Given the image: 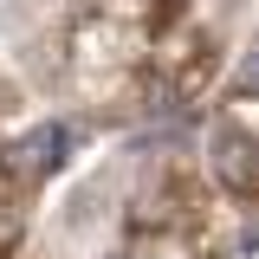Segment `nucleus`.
Returning <instances> with one entry per match:
<instances>
[{"mask_svg": "<svg viewBox=\"0 0 259 259\" xmlns=\"http://www.w3.org/2000/svg\"><path fill=\"white\" fill-rule=\"evenodd\" d=\"M214 175H221V188L233 201H253L259 175H253V143L246 136H221V149H214Z\"/></svg>", "mask_w": 259, "mask_h": 259, "instance_id": "1", "label": "nucleus"}, {"mask_svg": "<svg viewBox=\"0 0 259 259\" xmlns=\"http://www.w3.org/2000/svg\"><path fill=\"white\" fill-rule=\"evenodd\" d=\"M13 194H20V182L7 175V162H0V207H13Z\"/></svg>", "mask_w": 259, "mask_h": 259, "instance_id": "3", "label": "nucleus"}, {"mask_svg": "<svg viewBox=\"0 0 259 259\" xmlns=\"http://www.w3.org/2000/svg\"><path fill=\"white\" fill-rule=\"evenodd\" d=\"M214 71H221V52H214V46H201V52H188V59H182V71H175V84H168V91L188 104V97H201L207 84H214Z\"/></svg>", "mask_w": 259, "mask_h": 259, "instance_id": "2", "label": "nucleus"}]
</instances>
